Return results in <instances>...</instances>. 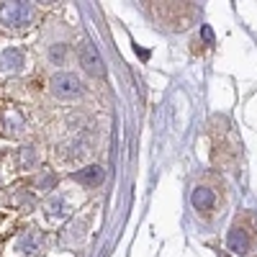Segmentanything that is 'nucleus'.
<instances>
[{
  "label": "nucleus",
  "mask_w": 257,
  "mask_h": 257,
  "mask_svg": "<svg viewBox=\"0 0 257 257\" xmlns=\"http://www.w3.org/2000/svg\"><path fill=\"white\" fill-rule=\"evenodd\" d=\"M36 11L31 3H3L0 6V24L6 29H29Z\"/></svg>",
  "instance_id": "f257e3e1"
},
{
  "label": "nucleus",
  "mask_w": 257,
  "mask_h": 257,
  "mask_svg": "<svg viewBox=\"0 0 257 257\" xmlns=\"http://www.w3.org/2000/svg\"><path fill=\"white\" fill-rule=\"evenodd\" d=\"M49 90L52 95H57L59 100H75L85 93L82 88V80L72 72H57L52 80H49Z\"/></svg>",
  "instance_id": "f03ea898"
},
{
  "label": "nucleus",
  "mask_w": 257,
  "mask_h": 257,
  "mask_svg": "<svg viewBox=\"0 0 257 257\" xmlns=\"http://www.w3.org/2000/svg\"><path fill=\"white\" fill-rule=\"evenodd\" d=\"M77 59H80V67L90 77H103L105 75V62H103L98 47H93L90 41H82V44L77 47Z\"/></svg>",
  "instance_id": "7ed1b4c3"
},
{
  "label": "nucleus",
  "mask_w": 257,
  "mask_h": 257,
  "mask_svg": "<svg viewBox=\"0 0 257 257\" xmlns=\"http://www.w3.org/2000/svg\"><path fill=\"white\" fill-rule=\"evenodd\" d=\"M226 244L234 254H247L252 249V234L242 226V224H234L229 229V237H226Z\"/></svg>",
  "instance_id": "20e7f679"
},
{
  "label": "nucleus",
  "mask_w": 257,
  "mask_h": 257,
  "mask_svg": "<svg viewBox=\"0 0 257 257\" xmlns=\"http://www.w3.org/2000/svg\"><path fill=\"white\" fill-rule=\"evenodd\" d=\"M26 64V57L21 49H6L0 52V72H21Z\"/></svg>",
  "instance_id": "39448f33"
},
{
  "label": "nucleus",
  "mask_w": 257,
  "mask_h": 257,
  "mask_svg": "<svg viewBox=\"0 0 257 257\" xmlns=\"http://www.w3.org/2000/svg\"><path fill=\"white\" fill-rule=\"evenodd\" d=\"M103 178H105V173H103L100 165H88V167H82L75 173V180L85 188H98L103 183Z\"/></svg>",
  "instance_id": "423d86ee"
},
{
  "label": "nucleus",
  "mask_w": 257,
  "mask_h": 257,
  "mask_svg": "<svg viewBox=\"0 0 257 257\" xmlns=\"http://www.w3.org/2000/svg\"><path fill=\"white\" fill-rule=\"evenodd\" d=\"M41 242H44V237H41L39 231H26V234H21V237L16 239L13 249H16L18 254H34V252L41 247Z\"/></svg>",
  "instance_id": "0eeeda50"
},
{
  "label": "nucleus",
  "mask_w": 257,
  "mask_h": 257,
  "mask_svg": "<svg viewBox=\"0 0 257 257\" xmlns=\"http://www.w3.org/2000/svg\"><path fill=\"white\" fill-rule=\"evenodd\" d=\"M190 203H193V208H196V211L206 213V211L213 208V203H216V196H213V190H211V188L198 185L196 190H193V196H190Z\"/></svg>",
  "instance_id": "6e6552de"
},
{
  "label": "nucleus",
  "mask_w": 257,
  "mask_h": 257,
  "mask_svg": "<svg viewBox=\"0 0 257 257\" xmlns=\"http://www.w3.org/2000/svg\"><path fill=\"white\" fill-rule=\"evenodd\" d=\"M47 211H49V219H64V216L70 213L67 198H64V196H57V198H52V201H49V206H47Z\"/></svg>",
  "instance_id": "1a4fd4ad"
},
{
  "label": "nucleus",
  "mask_w": 257,
  "mask_h": 257,
  "mask_svg": "<svg viewBox=\"0 0 257 257\" xmlns=\"http://www.w3.org/2000/svg\"><path fill=\"white\" fill-rule=\"evenodd\" d=\"M36 162H39V152L34 147H21V152H18V165H21V170H31V167H36Z\"/></svg>",
  "instance_id": "9d476101"
},
{
  "label": "nucleus",
  "mask_w": 257,
  "mask_h": 257,
  "mask_svg": "<svg viewBox=\"0 0 257 257\" xmlns=\"http://www.w3.org/2000/svg\"><path fill=\"white\" fill-rule=\"evenodd\" d=\"M49 62L57 64V67H62V64L67 62V44H52V49H49Z\"/></svg>",
  "instance_id": "9b49d317"
},
{
  "label": "nucleus",
  "mask_w": 257,
  "mask_h": 257,
  "mask_svg": "<svg viewBox=\"0 0 257 257\" xmlns=\"http://www.w3.org/2000/svg\"><path fill=\"white\" fill-rule=\"evenodd\" d=\"M201 34H203V39L208 41V44H213V31H211L208 26H203V29H201Z\"/></svg>",
  "instance_id": "f8f14e48"
}]
</instances>
